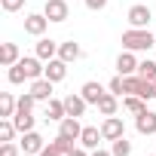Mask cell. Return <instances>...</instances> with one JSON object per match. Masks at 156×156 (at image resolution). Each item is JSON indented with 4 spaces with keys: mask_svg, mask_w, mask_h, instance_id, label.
<instances>
[{
    "mask_svg": "<svg viewBox=\"0 0 156 156\" xmlns=\"http://www.w3.org/2000/svg\"><path fill=\"white\" fill-rule=\"evenodd\" d=\"M122 46H126L129 52H147V49L156 46V37H153L147 28H129V31L122 34Z\"/></svg>",
    "mask_w": 156,
    "mask_h": 156,
    "instance_id": "cell-1",
    "label": "cell"
},
{
    "mask_svg": "<svg viewBox=\"0 0 156 156\" xmlns=\"http://www.w3.org/2000/svg\"><path fill=\"white\" fill-rule=\"evenodd\" d=\"M126 19H129V25H132V28H147V25H150V19H153V12H150V6L135 3V6L126 12Z\"/></svg>",
    "mask_w": 156,
    "mask_h": 156,
    "instance_id": "cell-2",
    "label": "cell"
},
{
    "mask_svg": "<svg viewBox=\"0 0 156 156\" xmlns=\"http://www.w3.org/2000/svg\"><path fill=\"white\" fill-rule=\"evenodd\" d=\"M46 28H49L46 12H31V16L25 19V34H31V37H43Z\"/></svg>",
    "mask_w": 156,
    "mask_h": 156,
    "instance_id": "cell-3",
    "label": "cell"
},
{
    "mask_svg": "<svg viewBox=\"0 0 156 156\" xmlns=\"http://www.w3.org/2000/svg\"><path fill=\"white\" fill-rule=\"evenodd\" d=\"M101 135H104V141H116V138H122V135H126L122 119H119V116H107V119L101 122Z\"/></svg>",
    "mask_w": 156,
    "mask_h": 156,
    "instance_id": "cell-4",
    "label": "cell"
},
{
    "mask_svg": "<svg viewBox=\"0 0 156 156\" xmlns=\"http://www.w3.org/2000/svg\"><path fill=\"white\" fill-rule=\"evenodd\" d=\"M43 76H46V80H52V83H61L64 76H67V61H64V58H52V61H46Z\"/></svg>",
    "mask_w": 156,
    "mask_h": 156,
    "instance_id": "cell-5",
    "label": "cell"
},
{
    "mask_svg": "<svg viewBox=\"0 0 156 156\" xmlns=\"http://www.w3.org/2000/svg\"><path fill=\"white\" fill-rule=\"evenodd\" d=\"M43 12H46V19H49V22H64V19L70 16V9H67L64 0H46Z\"/></svg>",
    "mask_w": 156,
    "mask_h": 156,
    "instance_id": "cell-6",
    "label": "cell"
},
{
    "mask_svg": "<svg viewBox=\"0 0 156 156\" xmlns=\"http://www.w3.org/2000/svg\"><path fill=\"white\" fill-rule=\"evenodd\" d=\"M138 58H135V52H119V58H116V70H119V76H132V73H138Z\"/></svg>",
    "mask_w": 156,
    "mask_h": 156,
    "instance_id": "cell-7",
    "label": "cell"
},
{
    "mask_svg": "<svg viewBox=\"0 0 156 156\" xmlns=\"http://www.w3.org/2000/svg\"><path fill=\"white\" fill-rule=\"evenodd\" d=\"M135 129H138V135H156V113L153 110L138 113L135 116Z\"/></svg>",
    "mask_w": 156,
    "mask_h": 156,
    "instance_id": "cell-8",
    "label": "cell"
},
{
    "mask_svg": "<svg viewBox=\"0 0 156 156\" xmlns=\"http://www.w3.org/2000/svg\"><path fill=\"white\" fill-rule=\"evenodd\" d=\"M86 104H89V101H86L80 92H76V95L70 92V95L64 98V110H67V116H76V119H80V116L86 113Z\"/></svg>",
    "mask_w": 156,
    "mask_h": 156,
    "instance_id": "cell-9",
    "label": "cell"
},
{
    "mask_svg": "<svg viewBox=\"0 0 156 156\" xmlns=\"http://www.w3.org/2000/svg\"><path fill=\"white\" fill-rule=\"evenodd\" d=\"M58 135L80 141V135H83V126H80V119H76V116H64V119L58 122Z\"/></svg>",
    "mask_w": 156,
    "mask_h": 156,
    "instance_id": "cell-10",
    "label": "cell"
},
{
    "mask_svg": "<svg viewBox=\"0 0 156 156\" xmlns=\"http://www.w3.org/2000/svg\"><path fill=\"white\" fill-rule=\"evenodd\" d=\"M40 61H43V58H37V55H34V58H31V55H28V58H19V64H22L25 73H28V80H40V76H43L46 64H40Z\"/></svg>",
    "mask_w": 156,
    "mask_h": 156,
    "instance_id": "cell-11",
    "label": "cell"
},
{
    "mask_svg": "<svg viewBox=\"0 0 156 156\" xmlns=\"http://www.w3.org/2000/svg\"><path fill=\"white\" fill-rule=\"evenodd\" d=\"M52 86H55L52 80L40 76V80H34V83H31V95H34L37 101H49V98H52Z\"/></svg>",
    "mask_w": 156,
    "mask_h": 156,
    "instance_id": "cell-12",
    "label": "cell"
},
{
    "mask_svg": "<svg viewBox=\"0 0 156 156\" xmlns=\"http://www.w3.org/2000/svg\"><path fill=\"white\" fill-rule=\"evenodd\" d=\"M43 147H46V144H43V138H40L37 132H25V135H22V153H31V156H34V153H43Z\"/></svg>",
    "mask_w": 156,
    "mask_h": 156,
    "instance_id": "cell-13",
    "label": "cell"
},
{
    "mask_svg": "<svg viewBox=\"0 0 156 156\" xmlns=\"http://www.w3.org/2000/svg\"><path fill=\"white\" fill-rule=\"evenodd\" d=\"M80 95H83L89 104H98V101L104 98V86H101V83H95V80H89V83H83Z\"/></svg>",
    "mask_w": 156,
    "mask_h": 156,
    "instance_id": "cell-14",
    "label": "cell"
},
{
    "mask_svg": "<svg viewBox=\"0 0 156 156\" xmlns=\"http://www.w3.org/2000/svg\"><path fill=\"white\" fill-rule=\"evenodd\" d=\"M104 135H101V129H95V126H83V135H80V144L86 147V150H98V141H101Z\"/></svg>",
    "mask_w": 156,
    "mask_h": 156,
    "instance_id": "cell-15",
    "label": "cell"
},
{
    "mask_svg": "<svg viewBox=\"0 0 156 156\" xmlns=\"http://www.w3.org/2000/svg\"><path fill=\"white\" fill-rule=\"evenodd\" d=\"M58 46L61 43H55V40H40L37 43V58H43V61H52V58H58Z\"/></svg>",
    "mask_w": 156,
    "mask_h": 156,
    "instance_id": "cell-16",
    "label": "cell"
},
{
    "mask_svg": "<svg viewBox=\"0 0 156 156\" xmlns=\"http://www.w3.org/2000/svg\"><path fill=\"white\" fill-rule=\"evenodd\" d=\"M67 116V110H64V98L58 101V98H49L46 101V119H55V122H61Z\"/></svg>",
    "mask_w": 156,
    "mask_h": 156,
    "instance_id": "cell-17",
    "label": "cell"
},
{
    "mask_svg": "<svg viewBox=\"0 0 156 156\" xmlns=\"http://www.w3.org/2000/svg\"><path fill=\"white\" fill-rule=\"evenodd\" d=\"M19 58L22 55H19V46L16 43H3V46H0V64H3V67H12Z\"/></svg>",
    "mask_w": 156,
    "mask_h": 156,
    "instance_id": "cell-18",
    "label": "cell"
},
{
    "mask_svg": "<svg viewBox=\"0 0 156 156\" xmlns=\"http://www.w3.org/2000/svg\"><path fill=\"white\" fill-rule=\"evenodd\" d=\"M116 98H119V95H113V92H104V98H101L95 107H98L104 116H116V107H119V101H116Z\"/></svg>",
    "mask_w": 156,
    "mask_h": 156,
    "instance_id": "cell-19",
    "label": "cell"
},
{
    "mask_svg": "<svg viewBox=\"0 0 156 156\" xmlns=\"http://www.w3.org/2000/svg\"><path fill=\"white\" fill-rule=\"evenodd\" d=\"M12 122H16V129L25 135V132H34V116H31V110H16L12 113Z\"/></svg>",
    "mask_w": 156,
    "mask_h": 156,
    "instance_id": "cell-20",
    "label": "cell"
},
{
    "mask_svg": "<svg viewBox=\"0 0 156 156\" xmlns=\"http://www.w3.org/2000/svg\"><path fill=\"white\" fill-rule=\"evenodd\" d=\"M80 55H83V49L76 46L73 40H67V43H61V46H58V58H64L67 64H70V61H76Z\"/></svg>",
    "mask_w": 156,
    "mask_h": 156,
    "instance_id": "cell-21",
    "label": "cell"
},
{
    "mask_svg": "<svg viewBox=\"0 0 156 156\" xmlns=\"http://www.w3.org/2000/svg\"><path fill=\"white\" fill-rule=\"evenodd\" d=\"M16 110H19V101H16L9 92H3V95H0V116H3V119H12Z\"/></svg>",
    "mask_w": 156,
    "mask_h": 156,
    "instance_id": "cell-22",
    "label": "cell"
},
{
    "mask_svg": "<svg viewBox=\"0 0 156 156\" xmlns=\"http://www.w3.org/2000/svg\"><path fill=\"white\" fill-rule=\"evenodd\" d=\"M122 107H126L129 113H135V116H138V113H144V110H147V101H144L141 95H126V98H122Z\"/></svg>",
    "mask_w": 156,
    "mask_h": 156,
    "instance_id": "cell-23",
    "label": "cell"
},
{
    "mask_svg": "<svg viewBox=\"0 0 156 156\" xmlns=\"http://www.w3.org/2000/svg\"><path fill=\"white\" fill-rule=\"evenodd\" d=\"M110 144H113V147H110V153H113V156H132V144L126 141V135H122V138H116V141H110Z\"/></svg>",
    "mask_w": 156,
    "mask_h": 156,
    "instance_id": "cell-24",
    "label": "cell"
},
{
    "mask_svg": "<svg viewBox=\"0 0 156 156\" xmlns=\"http://www.w3.org/2000/svg\"><path fill=\"white\" fill-rule=\"evenodd\" d=\"M16 132H19V129H16V122H12V119H0V141H3V144H6V141H12V138H16Z\"/></svg>",
    "mask_w": 156,
    "mask_h": 156,
    "instance_id": "cell-25",
    "label": "cell"
},
{
    "mask_svg": "<svg viewBox=\"0 0 156 156\" xmlns=\"http://www.w3.org/2000/svg\"><path fill=\"white\" fill-rule=\"evenodd\" d=\"M49 147H55L58 153H64V156H67V153L73 150V138H64V135H58L55 141H49Z\"/></svg>",
    "mask_w": 156,
    "mask_h": 156,
    "instance_id": "cell-26",
    "label": "cell"
},
{
    "mask_svg": "<svg viewBox=\"0 0 156 156\" xmlns=\"http://www.w3.org/2000/svg\"><path fill=\"white\" fill-rule=\"evenodd\" d=\"M138 76H144V80H156V61H141L138 64Z\"/></svg>",
    "mask_w": 156,
    "mask_h": 156,
    "instance_id": "cell-27",
    "label": "cell"
},
{
    "mask_svg": "<svg viewBox=\"0 0 156 156\" xmlns=\"http://www.w3.org/2000/svg\"><path fill=\"white\" fill-rule=\"evenodd\" d=\"M25 80H28V73H25V67L16 61V64L9 67V83H12V86H19V83H25Z\"/></svg>",
    "mask_w": 156,
    "mask_h": 156,
    "instance_id": "cell-28",
    "label": "cell"
},
{
    "mask_svg": "<svg viewBox=\"0 0 156 156\" xmlns=\"http://www.w3.org/2000/svg\"><path fill=\"white\" fill-rule=\"evenodd\" d=\"M122 80H126V95H138V89H141V76H122Z\"/></svg>",
    "mask_w": 156,
    "mask_h": 156,
    "instance_id": "cell-29",
    "label": "cell"
},
{
    "mask_svg": "<svg viewBox=\"0 0 156 156\" xmlns=\"http://www.w3.org/2000/svg\"><path fill=\"white\" fill-rule=\"evenodd\" d=\"M107 89H110L113 95H126V80H122V76H113V80L107 83Z\"/></svg>",
    "mask_w": 156,
    "mask_h": 156,
    "instance_id": "cell-30",
    "label": "cell"
},
{
    "mask_svg": "<svg viewBox=\"0 0 156 156\" xmlns=\"http://www.w3.org/2000/svg\"><path fill=\"white\" fill-rule=\"evenodd\" d=\"M34 104H37V98H34L31 92H25V95L19 98V110H34Z\"/></svg>",
    "mask_w": 156,
    "mask_h": 156,
    "instance_id": "cell-31",
    "label": "cell"
},
{
    "mask_svg": "<svg viewBox=\"0 0 156 156\" xmlns=\"http://www.w3.org/2000/svg\"><path fill=\"white\" fill-rule=\"evenodd\" d=\"M0 6H3L6 12H19L25 6V0H0Z\"/></svg>",
    "mask_w": 156,
    "mask_h": 156,
    "instance_id": "cell-32",
    "label": "cell"
},
{
    "mask_svg": "<svg viewBox=\"0 0 156 156\" xmlns=\"http://www.w3.org/2000/svg\"><path fill=\"white\" fill-rule=\"evenodd\" d=\"M0 156H19V147H16L12 141H6L3 147H0Z\"/></svg>",
    "mask_w": 156,
    "mask_h": 156,
    "instance_id": "cell-33",
    "label": "cell"
},
{
    "mask_svg": "<svg viewBox=\"0 0 156 156\" xmlns=\"http://www.w3.org/2000/svg\"><path fill=\"white\" fill-rule=\"evenodd\" d=\"M86 6H89L92 12H98V9H104V6H107V0H86Z\"/></svg>",
    "mask_w": 156,
    "mask_h": 156,
    "instance_id": "cell-34",
    "label": "cell"
},
{
    "mask_svg": "<svg viewBox=\"0 0 156 156\" xmlns=\"http://www.w3.org/2000/svg\"><path fill=\"white\" fill-rule=\"evenodd\" d=\"M40 156H64V153H58L55 147H43V153H40Z\"/></svg>",
    "mask_w": 156,
    "mask_h": 156,
    "instance_id": "cell-35",
    "label": "cell"
},
{
    "mask_svg": "<svg viewBox=\"0 0 156 156\" xmlns=\"http://www.w3.org/2000/svg\"><path fill=\"white\" fill-rule=\"evenodd\" d=\"M67 156H89V153H86V147H73Z\"/></svg>",
    "mask_w": 156,
    "mask_h": 156,
    "instance_id": "cell-36",
    "label": "cell"
},
{
    "mask_svg": "<svg viewBox=\"0 0 156 156\" xmlns=\"http://www.w3.org/2000/svg\"><path fill=\"white\" fill-rule=\"evenodd\" d=\"M92 156H113V153H107V150H92Z\"/></svg>",
    "mask_w": 156,
    "mask_h": 156,
    "instance_id": "cell-37",
    "label": "cell"
},
{
    "mask_svg": "<svg viewBox=\"0 0 156 156\" xmlns=\"http://www.w3.org/2000/svg\"><path fill=\"white\" fill-rule=\"evenodd\" d=\"M22 156H31V153H22Z\"/></svg>",
    "mask_w": 156,
    "mask_h": 156,
    "instance_id": "cell-38",
    "label": "cell"
},
{
    "mask_svg": "<svg viewBox=\"0 0 156 156\" xmlns=\"http://www.w3.org/2000/svg\"><path fill=\"white\" fill-rule=\"evenodd\" d=\"M153 83H156V80H153Z\"/></svg>",
    "mask_w": 156,
    "mask_h": 156,
    "instance_id": "cell-39",
    "label": "cell"
},
{
    "mask_svg": "<svg viewBox=\"0 0 156 156\" xmlns=\"http://www.w3.org/2000/svg\"><path fill=\"white\" fill-rule=\"evenodd\" d=\"M153 156H156V153H153Z\"/></svg>",
    "mask_w": 156,
    "mask_h": 156,
    "instance_id": "cell-40",
    "label": "cell"
}]
</instances>
